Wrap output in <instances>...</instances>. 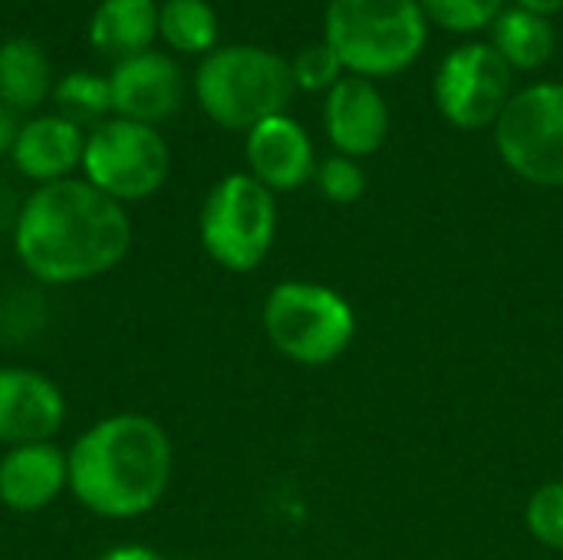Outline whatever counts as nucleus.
I'll list each match as a JSON object with an SVG mask.
<instances>
[{"label":"nucleus","mask_w":563,"mask_h":560,"mask_svg":"<svg viewBox=\"0 0 563 560\" xmlns=\"http://www.w3.org/2000/svg\"><path fill=\"white\" fill-rule=\"evenodd\" d=\"M20 119L10 106L0 102V158H10L13 145H16V135H20Z\"/></svg>","instance_id":"nucleus-26"},{"label":"nucleus","mask_w":563,"mask_h":560,"mask_svg":"<svg viewBox=\"0 0 563 560\" xmlns=\"http://www.w3.org/2000/svg\"><path fill=\"white\" fill-rule=\"evenodd\" d=\"M264 333L277 353L300 366H327L356 337V314L327 284L284 281L264 300Z\"/></svg>","instance_id":"nucleus-5"},{"label":"nucleus","mask_w":563,"mask_h":560,"mask_svg":"<svg viewBox=\"0 0 563 560\" xmlns=\"http://www.w3.org/2000/svg\"><path fill=\"white\" fill-rule=\"evenodd\" d=\"M96 560H165L155 548L148 545H115L109 551H102Z\"/></svg>","instance_id":"nucleus-27"},{"label":"nucleus","mask_w":563,"mask_h":560,"mask_svg":"<svg viewBox=\"0 0 563 560\" xmlns=\"http://www.w3.org/2000/svg\"><path fill=\"white\" fill-rule=\"evenodd\" d=\"M511 66L492 43H462L435 69L432 96L445 122L455 129H495L511 92Z\"/></svg>","instance_id":"nucleus-9"},{"label":"nucleus","mask_w":563,"mask_h":560,"mask_svg":"<svg viewBox=\"0 0 563 560\" xmlns=\"http://www.w3.org/2000/svg\"><path fill=\"white\" fill-rule=\"evenodd\" d=\"M313 182H317L320 195L333 205H353L366 191V172L350 155H330L327 162H320Z\"/></svg>","instance_id":"nucleus-24"},{"label":"nucleus","mask_w":563,"mask_h":560,"mask_svg":"<svg viewBox=\"0 0 563 560\" xmlns=\"http://www.w3.org/2000/svg\"><path fill=\"white\" fill-rule=\"evenodd\" d=\"M323 125L336 155L363 158L383 149L389 135V106L373 79L343 76L323 102Z\"/></svg>","instance_id":"nucleus-12"},{"label":"nucleus","mask_w":563,"mask_h":560,"mask_svg":"<svg viewBox=\"0 0 563 560\" xmlns=\"http://www.w3.org/2000/svg\"><path fill=\"white\" fill-rule=\"evenodd\" d=\"M294 92L290 59L251 43L211 50L195 73L201 112L231 132H251L257 122L287 112Z\"/></svg>","instance_id":"nucleus-4"},{"label":"nucleus","mask_w":563,"mask_h":560,"mask_svg":"<svg viewBox=\"0 0 563 560\" xmlns=\"http://www.w3.org/2000/svg\"><path fill=\"white\" fill-rule=\"evenodd\" d=\"M290 76H294V86L303 92H330L346 76V69L336 50L327 40H317L297 50V56L290 59Z\"/></svg>","instance_id":"nucleus-23"},{"label":"nucleus","mask_w":563,"mask_h":560,"mask_svg":"<svg viewBox=\"0 0 563 560\" xmlns=\"http://www.w3.org/2000/svg\"><path fill=\"white\" fill-rule=\"evenodd\" d=\"M501 162L538 188H563V83L518 89L495 122Z\"/></svg>","instance_id":"nucleus-8"},{"label":"nucleus","mask_w":563,"mask_h":560,"mask_svg":"<svg viewBox=\"0 0 563 560\" xmlns=\"http://www.w3.org/2000/svg\"><path fill=\"white\" fill-rule=\"evenodd\" d=\"M49 320L43 290L36 287H10L0 297V340L7 343H26L33 340Z\"/></svg>","instance_id":"nucleus-21"},{"label":"nucleus","mask_w":563,"mask_h":560,"mask_svg":"<svg viewBox=\"0 0 563 560\" xmlns=\"http://www.w3.org/2000/svg\"><path fill=\"white\" fill-rule=\"evenodd\" d=\"M69 488V459L56 442L13 446L0 455V505L16 515L49 508Z\"/></svg>","instance_id":"nucleus-14"},{"label":"nucleus","mask_w":563,"mask_h":560,"mask_svg":"<svg viewBox=\"0 0 563 560\" xmlns=\"http://www.w3.org/2000/svg\"><path fill=\"white\" fill-rule=\"evenodd\" d=\"M158 36L155 0H99L89 17V43L96 53L119 59L152 50Z\"/></svg>","instance_id":"nucleus-16"},{"label":"nucleus","mask_w":563,"mask_h":560,"mask_svg":"<svg viewBox=\"0 0 563 560\" xmlns=\"http://www.w3.org/2000/svg\"><path fill=\"white\" fill-rule=\"evenodd\" d=\"M66 422L63 389L26 366H0V446L53 442Z\"/></svg>","instance_id":"nucleus-11"},{"label":"nucleus","mask_w":563,"mask_h":560,"mask_svg":"<svg viewBox=\"0 0 563 560\" xmlns=\"http://www.w3.org/2000/svg\"><path fill=\"white\" fill-rule=\"evenodd\" d=\"M82 178L119 205L152 198L168 172L172 152L158 125L109 116L86 132Z\"/></svg>","instance_id":"nucleus-7"},{"label":"nucleus","mask_w":563,"mask_h":560,"mask_svg":"<svg viewBox=\"0 0 563 560\" xmlns=\"http://www.w3.org/2000/svg\"><path fill=\"white\" fill-rule=\"evenodd\" d=\"M323 40L350 76L386 79L422 56L429 20L419 0H330Z\"/></svg>","instance_id":"nucleus-3"},{"label":"nucleus","mask_w":563,"mask_h":560,"mask_svg":"<svg viewBox=\"0 0 563 560\" xmlns=\"http://www.w3.org/2000/svg\"><path fill=\"white\" fill-rule=\"evenodd\" d=\"M492 46L511 69L531 73L554 56L558 30L551 17L531 13L525 7H505L501 17L492 23Z\"/></svg>","instance_id":"nucleus-18"},{"label":"nucleus","mask_w":563,"mask_h":560,"mask_svg":"<svg viewBox=\"0 0 563 560\" xmlns=\"http://www.w3.org/2000/svg\"><path fill=\"white\" fill-rule=\"evenodd\" d=\"M158 36L175 53L208 56L218 50V13L208 0H165L158 3Z\"/></svg>","instance_id":"nucleus-19"},{"label":"nucleus","mask_w":563,"mask_h":560,"mask_svg":"<svg viewBox=\"0 0 563 560\" xmlns=\"http://www.w3.org/2000/svg\"><path fill=\"white\" fill-rule=\"evenodd\" d=\"M198 234L208 257L231 271H254L274 248L277 238V201L251 172H234L214 182L201 205Z\"/></svg>","instance_id":"nucleus-6"},{"label":"nucleus","mask_w":563,"mask_h":560,"mask_svg":"<svg viewBox=\"0 0 563 560\" xmlns=\"http://www.w3.org/2000/svg\"><path fill=\"white\" fill-rule=\"evenodd\" d=\"M515 7H525V10L541 13V17H554L563 10V0H515Z\"/></svg>","instance_id":"nucleus-28"},{"label":"nucleus","mask_w":563,"mask_h":560,"mask_svg":"<svg viewBox=\"0 0 563 560\" xmlns=\"http://www.w3.org/2000/svg\"><path fill=\"white\" fill-rule=\"evenodd\" d=\"M13 257L40 287H73L115 271L132 251L125 205L82 175L36 185L16 208Z\"/></svg>","instance_id":"nucleus-1"},{"label":"nucleus","mask_w":563,"mask_h":560,"mask_svg":"<svg viewBox=\"0 0 563 560\" xmlns=\"http://www.w3.org/2000/svg\"><path fill=\"white\" fill-rule=\"evenodd\" d=\"M419 7L429 23L449 33H478L501 17L505 0H419Z\"/></svg>","instance_id":"nucleus-22"},{"label":"nucleus","mask_w":563,"mask_h":560,"mask_svg":"<svg viewBox=\"0 0 563 560\" xmlns=\"http://www.w3.org/2000/svg\"><path fill=\"white\" fill-rule=\"evenodd\" d=\"M53 102L59 109V116L73 119V122H92L99 125L102 119H109L112 112V89H109V76L89 73V69H76L66 73L56 86H53Z\"/></svg>","instance_id":"nucleus-20"},{"label":"nucleus","mask_w":563,"mask_h":560,"mask_svg":"<svg viewBox=\"0 0 563 560\" xmlns=\"http://www.w3.org/2000/svg\"><path fill=\"white\" fill-rule=\"evenodd\" d=\"M82 152H86L82 125L59 112H46L20 125L10 162L26 182L53 185V182L73 178L76 168H82Z\"/></svg>","instance_id":"nucleus-15"},{"label":"nucleus","mask_w":563,"mask_h":560,"mask_svg":"<svg viewBox=\"0 0 563 560\" xmlns=\"http://www.w3.org/2000/svg\"><path fill=\"white\" fill-rule=\"evenodd\" d=\"M244 152H247L251 175L274 195L297 191L317 175L313 142H310L307 129L297 119H290L287 112L257 122L247 132Z\"/></svg>","instance_id":"nucleus-13"},{"label":"nucleus","mask_w":563,"mask_h":560,"mask_svg":"<svg viewBox=\"0 0 563 560\" xmlns=\"http://www.w3.org/2000/svg\"><path fill=\"white\" fill-rule=\"evenodd\" d=\"M109 89H112V116L158 125L181 109L185 76L168 53L145 50L112 66Z\"/></svg>","instance_id":"nucleus-10"},{"label":"nucleus","mask_w":563,"mask_h":560,"mask_svg":"<svg viewBox=\"0 0 563 560\" xmlns=\"http://www.w3.org/2000/svg\"><path fill=\"white\" fill-rule=\"evenodd\" d=\"M53 59L33 36L0 43V102L13 112H33L53 99Z\"/></svg>","instance_id":"nucleus-17"},{"label":"nucleus","mask_w":563,"mask_h":560,"mask_svg":"<svg viewBox=\"0 0 563 560\" xmlns=\"http://www.w3.org/2000/svg\"><path fill=\"white\" fill-rule=\"evenodd\" d=\"M69 492L96 518L135 521L168 492L172 439L145 413H115L92 422L69 449Z\"/></svg>","instance_id":"nucleus-2"},{"label":"nucleus","mask_w":563,"mask_h":560,"mask_svg":"<svg viewBox=\"0 0 563 560\" xmlns=\"http://www.w3.org/2000/svg\"><path fill=\"white\" fill-rule=\"evenodd\" d=\"M525 521L541 545L563 551V482H551L531 495Z\"/></svg>","instance_id":"nucleus-25"}]
</instances>
